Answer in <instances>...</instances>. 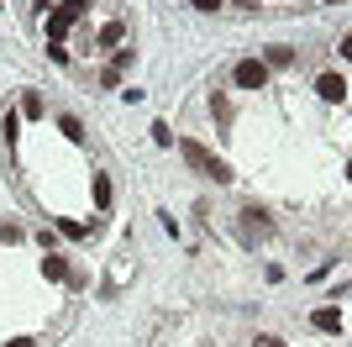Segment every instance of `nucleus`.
<instances>
[{
    "mask_svg": "<svg viewBox=\"0 0 352 347\" xmlns=\"http://www.w3.org/2000/svg\"><path fill=\"white\" fill-rule=\"evenodd\" d=\"M179 153H184V163H190L195 174H206V179H216V185H226V179H232V169H226L210 147H200L195 137H184V143H179Z\"/></svg>",
    "mask_w": 352,
    "mask_h": 347,
    "instance_id": "1",
    "label": "nucleus"
},
{
    "mask_svg": "<svg viewBox=\"0 0 352 347\" xmlns=\"http://www.w3.org/2000/svg\"><path fill=\"white\" fill-rule=\"evenodd\" d=\"M268 74H274V69H268L263 58H242V63L232 69V79H236V90H263Z\"/></svg>",
    "mask_w": 352,
    "mask_h": 347,
    "instance_id": "2",
    "label": "nucleus"
},
{
    "mask_svg": "<svg viewBox=\"0 0 352 347\" xmlns=\"http://www.w3.org/2000/svg\"><path fill=\"white\" fill-rule=\"evenodd\" d=\"M268 231H274V221L263 216V211H242V237H248V242H258V237H268Z\"/></svg>",
    "mask_w": 352,
    "mask_h": 347,
    "instance_id": "3",
    "label": "nucleus"
},
{
    "mask_svg": "<svg viewBox=\"0 0 352 347\" xmlns=\"http://www.w3.org/2000/svg\"><path fill=\"white\" fill-rule=\"evenodd\" d=\"M316 95H321V101H331V105H337L342 95H347V79H342V74H321V79H316Z\"/></svg>",
    "mask_w": 352,
    "mask_h": 347,
    "instance_id": "4",
    "label": "nucleus"
},
{
    "mask_svg": "<svg viewBox=\"0 0 352 347\" xmlns=\"http://www.w3.org/2000/svg\"><path fill=\"white\" fill-rule=\"evenodd\" d=\"M310 326H316V332H342V311L337 305H321V311L310 316Z\"/></svg>",
    "mask_w": 352,
    "mask_h": 347,
    "instance_id": "5",
    "label": "nucleus"
},
{
    "mask_svg": "<svg viewBox=\"0 0 352 347\" xmlns=\"http://www.w3.org/2000/svg\"><path fill=\"white\" fill-rule=\"evenodd\" d=\"M263 63H268V69H289V63H294V48L274 43V48H268V53H263Z\"/></svg>",
    "mask_w": 352,
    "mask_h": 347,
    "instance_id": "6",
    "label": "nucleus"
},
{
    "mask_svg": "<svg viewBox=\"0 0 352 347\" xmlns=\"http://www.w3.org/2000/svg\"><path fill=\"white\" fill-rule=\"evenodd\" d=\"M69 21H74L69 11H53V16H47V37H53V43H63V32H69Z\"/></svg>",
    "mask_w": 352,
    "mask_h": 347,
    "instance_id": "7",
    "label": "nucleus"
},
{
    "mask_svg": "<svg viewBox=\"0 0 352 347\" xmlns=\"http://www.w3.org/2000/svg\"><path fill=\"white\" fill-rule=\"evenodd\" d=\"M121 37H126L121 21H105V27H100V48H121Z\"/></svg>",
    "mask_w": 352,
    "mask_h": 347,
    "instance_id": "8",
    "label": "nucleus"
},
{
    "mask_svg": "<svg viewBox=\"0 0 352 347\" xmlns=\"http://www.w3.org/2000/svg\"><path fill=\"white\" fill-rule=\"evenodd\" d=\"M43 274L47 279H69V263H63L58 253H47V258H43Z\"/></svg>",
    "mask_w": 352,
    "mask_h": 347,
    "instance_id": "9",
    "label": "nucleus"
},
{
    "mask_svg": "<svg viewBox=\"0 0 352 347\" xmlns=\"http://www.w3.org/2000/svg\"><path fill=\"white\" fill-rule=\"evenodd\" d=\"M58 132L69 137V143H79V137H85V127H79V116H58Z\"/></svg>",
    "mask_w": 352,
    "mask_h": 347,
    "instance_id": "10",
    "label": "nucleus"
},
{
    "mask_svg": "<svg viewBox=\"0 0 352 347\" xmlns=\"http://www.w3.org/2000/svg\"><path fill=\"white\" fill-rule=\"evenodd\" d=\"M21 116H43V95H37V90L21 95Z\"/></svg>",
    "mask_w": 352,
    "mask_h": 347,
    "instance_id": "11",
    "label": "nucleus"
},
{
    "mask_svg": "<svg viewBox=\"0 0 352 347\" xmlns=\"http://www.w3.org/2000/svg\"><path fill=\"white\" fill-rule=\"evenodd\" d=\"M95 205H100V211L111 205V179H105V174H95Z\"/></svg>",
    "mask_w": 352,
    "mask_h": 347,
    "instance_id": "12",
    "label": "nucleus"
},
{
    "mask_svg": "<svg viewBox=\"0 0 352 347\" xmlns=\"http://www.w3.org/2000/svg\"><path fill=\"white\" fill-rule=\"evenodd\" d=\"M58 231H63V237H74V242H79V237H89L85 221H58Z\"/></svg>",
    "mask_w": 352,
    "mask_h": 347,
    "instance_id": "13",
    "label": "nucleus"
},
{
    "mask_svg": "<svg viewBox=\"0 0 352 347\" xmlns=\"http://www.w3.org/2000/svg\"><path fill=\"white\" fill-rule=\"evenodd\" d=\"M210 111H216L221 121H232V101H226V95H210Z\"/></svg>",
    "mask_w": 352,
    "mask_h": 347,
    "instance_id": "14",
    "label": "nucleus"
},
{
    "mask_svg": "<svg viewBox=\"0 0 352 347\" xmlns=\"http://www.w3.org/2000/svg\"><path fill=\"white\" fill-rule=\"evenodd\" d=\"M111 69H121V74L132 69V48H116V58H111Z\"/></svg>",
    "mask_w": 352,
    "mask_h": 347,
    "instance_id": "15",
    "label": "nucleus"
},
{
    "mask_svg": "<svg viewBox=\"0 0 352 347\" xmlns=\"http://www.w3.org/2000/svg\"><path fill=\"white\" fill-rule=\"evenodd\" d=\"M153 143H158V147H168V143H174V132L163 127V121H153Z\"/></svg>",
    "mask_w": 352,
    "mask_h": 347,
    "instance_id": "16",
    "label": "nucleus"
},
{
    "mask_svg": "<svg viewBox=\"0 0 352 347\" xmlns=\"http://www.w3.org/2000/svg\"><path fill=\"white\" fill-rule=\"evenodd\" d=\"M100 85H105V90H116V85H121V69H111V63H105V69H100Z\"/></svg>",
    "mask_w": 352,
    "mask_h": 347,
    "instance_id": "17",
    "label": "nucleus"
},
{
    "mask_svg": "<svg viewBox=\"0 0 352 347\" xmlns=\"http://www.w3.org/2000/svg\"><path fill=\"white\" fill-rule=\"evenodd\" d=\"M85 6H89V0H58V11H69V16H79Z\"/></svg>",
    "mask_w": 352,
    "mask_h": 347,
    "instance_id": "18",
    "label": "nucleus"
},
{
    "mask_svg": "<svg viewBox=\"0 0 352 347\" xmlns=\"http://www.w3.org/2000/svg\"><path fill=\"white\" fill-rule=\"evenodd\" d=\"M195 11H221V0H190Z\"/></svg>",
    "mask_w": 352,
    "mask_h": 347,
    "instance_id": "19",
    "label": "nucleus"
},
{
    "mask_svg": "<svg viewBox=\"0 0 352 347\" xmlns=\"http://www.w3.org/2000/svg\"><path fill=\"white\" fill-rule=\"evenodd\" d=\"M252 347H284V342H279V337H258Z\"/></svg>",
    "mask_w": 352,
    "mask_h": 347,
    "instance_id": "20",
    "label": "nucleus"
},
{
    "mask_svg": "<svg viewBox=\"0 0 352 347\" xmlns=\"http://www.w3.org/2000/svg\"><path fill=\"white\" fill-rule=\"evenodd\" d=\"M6 347H37V342H32V337H16V342H6Z\"/></svg>",
    "mask_w": 352,
    "mask_h": 347,
    "instance_id": "21",
    "label": "nucleus"
},
{
    "mask_svg": "<svg viewBox=\"0 0 352 347\" xmlns=\"http://www.w3.org/2000/svg\"><path fill=\"white\" fill-rule=\"evenodd\" d=\"M342 53H347V58H352V32H347V37H342Z\"/></svg>",
    "mask_w": 352,
    "mask_h": 347,
    "instance_id": "22",
    "label": "nucleus"
},
{
    "mask_svg": "<svg viewBox=\"0 0 352 347\" xmlns=\"http://www.w3.org/2000/svg\"><path fill=\"white\" fill-rule=\"evenodd\" d=\"M347 179H352V158H347Z\"/></svg>",
    "mask_w": 352,
    "mask_h": 347,
    "instance_id": "23",
    "label": "nucleus"
},
{
    "mask_svg": "<svg viewBox=\"0 0 352 347\" xmlns=\"http://www.w3.org/2000/svg\"><path fill=\"white\" fill-rule=\"evenodd\" d=\"M326 6H342V0H326Z\"/></svg>",
    "mask_w": 352,
    "mask_h": 347,
    "instance_id": "24",
    "label": "nucleus"
}]
</instances>
